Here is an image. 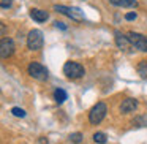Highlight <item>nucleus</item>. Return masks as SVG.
I'll return each mask as SVG.
<instances>
[{
    "label": "nucleus",
    "instance_id": "obj_4",
    "mask_svg": "<svg viewBox=\"0 0 147 144\" xmlns=\"http://www.w3.org/2000/svg\"><path fill=\"white\" fill-rule=\"evenodd\" d=\"M106 112H108V106H106L103 101L96 103V105L93 106L92 109H90V112H89V120H90V124H93V125L100 124V122H101L103 119L106 117Z\"/></svg>",
    "mask_w": 147,
    "mask_h": 144
},
{
    "label": "nucleus",
    "instance_id": "obj_2",
    "mask_svg": "<svg viewBox=\"0 0 147 144\" xmlns=\"http://www.w3.org/2000/svg\"><path fill=\"white\" fill-rule=\"evenodd\" d=\"M84 73H86V70H84V67L81 64H78V62H67V64L63 65V74L67 78H70V79H78V78H82Z\"/></svg>",
    "mask_w": 147,
    "mask_h": 144
},
{
    "label": "nucleus",
    "instance_id": "obj_9",
    "mask_svg": "<svg viewBox=\"0 0 147 144\" xmlns=\"http://www.w3.org/2000/svg\"><path fill=\"white\" fill-rule=\"evenodd\" d=\"M138 108V100L136 98H125L120 105V112L127 114V112H133Z\"/></svg>",
    "mask_w": 147,
    "mask_h": 144
},
{
    "label": "nucleus",
    "instance_id": "obj_20",
    "mask_svg": "<svg viewBox=\"0 0 147 144\" xmlns=\"http://www.w3.org/2000/svg\"><path fill=\"white\" fill-rule=\"evenodd\" d=\"M40 143H41V144H48V139H46V138H41V139H40Z\"/></svg>",
    "mask_w": 147,
    "mask_h": 144
},
{
    "label": "nucleus",
    "instance_id": "obj_1",
    "mask_svg": "<svg viewBox=\"0 0 147 144\" xmlns=\"http://www.w3.org/2000/svg\"><path fill=\"white\" fill-rule=\"evenodd\" d=\"M54 10L60 14H65L68 16L71 21H76V22H81L84 21V13L79 10L78 7H67V5H54Z\"/></svg>",
    "mask_w": 147,
    "mask_h": 144
},
{
    "label": "nucleus",
    "instance_id": "obj_11",
    "mask_svg": "<svg viewBox=\"0 0 147 144\" xmlns=\"http://www.w3.org/2000/svg\"><path fill=\"white\" fill-rule=\"evenodd\" d=\"M114 7H120V8H136L138 2L136 0H109Z\"/></svg>",
    "mask_w": 147,
    "mask_h": 144
},
{
    "label": "nucleus",
    "instance_id": "obj_16",
    "mask_svg": "<svg viewBox=\"0 0 147 144\" xmlns=\"http://www.w3.org/2000/svg\"><path fill=\"white\" fill-rule=\"evenodd\" d=\"M11 112H13V116H16V117H26V111H24L22 108H18V106H14V108L11 109Z\"/></svg>",
    "mask_w": 147,
    "mask_h": 144
},
{
    "label": "nucleus",
    "instance_id": "obj_15",
    "mask_svg": "<svg viewBox=\"0 0 147 144\" xmlns=\"http://www.w3.org/2000/svg\"><path fill=\"white\" fill-rule=\"evenodd\" d=\"M70 141L74 144H79L81 141H82V135L79 133V131H76V133H71L70 135Z\"/></svg>",
    "mask_w": 147,
    "mask_h": 144
},
{
    "label": "nucleus",
    "instance_id": "obj_19",
    "mask_svg": "<svg viewBox=\"0 0 147 144\" xmlns=\"http://www.w3.org/2000/svg\"><path fill=\"white\" fill-rule=\"evenodd\" d=\"M54 26L57 27V29H62V30H67V24L65 22H60V21H55Z\"/></svg>",
    "mask_w": 147,
    "mask_h": 144
},
{
    "label": "nucleus",
    "instance_id": "obj_12",
    "mask_svg": "<svg viewBox=\"0 0 147 144\" xmlns=\"http://www.w3.org/2000/svg\"><path fill=\"white\" fill-rule=\"evenodd\" d=\"M67 97L68 95H67V92H65L63 89H55L54 90V100L59 103V105H62V103L67 100Z\"/></svg>",
    "mask_w": 147,
    "mask_h": 144
},
{
    "label": "nucleus",
    "instance_id": "obj_13",
    "mask_svg": "<svg viewBox=\"0 0 147 144\" xmlns=\"http://www.w3.org/2000/svg\"><path fill=\"white\" fill-rule=\"evenodd\" d=\"M138 74L142 79H147V60H141L138 64Z\"/></svg>",
    "mask_w": 147,
    "mask_h": 144
},
{
    "label": "nucleus",
    "instance_id": "obj_6",
    "mask_svg": "<svg viewBox=\"0 0 147 144\" xmlns=\"http://www.w3.org/2000/svg\"><path fill=\"white\" fill-rule=\"evenodd\" d=\"M130 43L134 46L136 49H139L141 52H147V38L141 33H136V32H128L127 33Z\"/></svg>",
    "mask_w": 147,
    "mask_h": 144
},
{
    "label": "nucleus",
    "instance_id": "obj_5",
    "mask_svg": "<svg viewBox=\"0 0 147 144\" xmlns=\"http://www.w3.org/2000/svg\"><path fill=\"white\" fill-rule=\"evenodd\" d=\"M27 71H29V74L33 79H38V81H46L49 76L48 68H46L45 65L38 64V62H32V64L29 65V68H27Z\"/></svg>",
    "mask_w": 147,
    "mask_h": 144
},
{
    "label": "nucleus",
    "instance_id": "obj_17",
    "mask_svg": "<svg viewBox=\"0 0 147 144\" xmlns=\"http://www.w3.org/2000/svg\"><path fill=\"white\" fill-rule=\"evenodd\" d=\"M136 18H138V14L134 13V11H130V13L125 14V19H127V21H134Z\"/></svg>",
    "mask_w": 147,
    "mask_h": 144
},
{
    "label": "nucleus",
    "instance_id": "obj_3",
    "mask_svg": "<svg viewBox=\"0 0 147 144\" xmlns=\"http://www.w3.org/2000/svg\"><path fill=\"white\" fill-rule=\"evenodd\" d=\"M43 43H45V38H43L41 30H38V29L30 30L29 35H27V46H29L30 51H38V49H41Z\"/></svg>",
    "mask_w": 147,
    "mask_h": 144
},
{
    "label": "nucleus",
    "instance_id": "obj_7",
    "mask_svg": "<svg viewBox=\"0 0 147 144\" xmlns=\"http://www.w3.org/2000/svg\"><path fill=\"white\" fill-rule=\"evenodd\" d=\"M14 41L11 38H2L0 41V55L2 59H8L10 55H13L14 52Z\"/></svg>",
    "mask_w": 147,
    "mask_h": 144
},
{
    "label": "nucleus",
    "instance_id": "obj_8",
    "mask_svg": "<svg viewBox=\"0 0 147 144\" xmlns=\"http://www.w3.org/2000/svg\"><path fill=\"white\" fill-rule=\"evenodd\" d=\"M114 35H115V45L119 46V49H122V51H127V49L130 48V45H131L130 40H128V37H127V35H122L120 30H115Z\"/></svg>",
    "mask_w": 147,
    "mask_h": 144
},
{
    "label": "nucleus",
    "instance_id": "obj_18",
    "mask_svg": "<svg viewBox=\"0 0 147 144\" xmlns=\"http://www.w3.org/2000/svg\"><path fill=\"white\" fill-rule=\"evenodd\" d=\"M0 7L3 8V10L10 8V7H11V0H0Z\"/></svg>",
    "mask_w": 147,
    "mask_h": 144
},
{
    "label": "nucleus",
    "instance_id": "obj_10",
    "mask_svg": "<svg viewBox=\"0 0 147 144\" xmlns=\"http://www.w3.org/2000/svg\"><path fill=\"white\" fill-rule=\"evenodd\" d=\"M30 18H32L33 21H36V22H46L49 18V13L45 10H38V8H32L30 10Z\"/></svg>",
    "mask_w": 147,
    "mask_h": 144
},
{
    "label": "nucleus",
    "instance_id": "obj_14",
    "mask_svg": "<svg viewBox=\"0 0 147 144\" xmlns=\"http://www.w3.org/2000/svg\"><path fill=\"white\" fill-rule=\"evenodd\" d=\"M93 141H95L96 144H105L106 143V135L101 133V131H96V133H93Z\"/></svg>",
    "mask_w": 147,
    "mask_h": 144
}]
</instances>
